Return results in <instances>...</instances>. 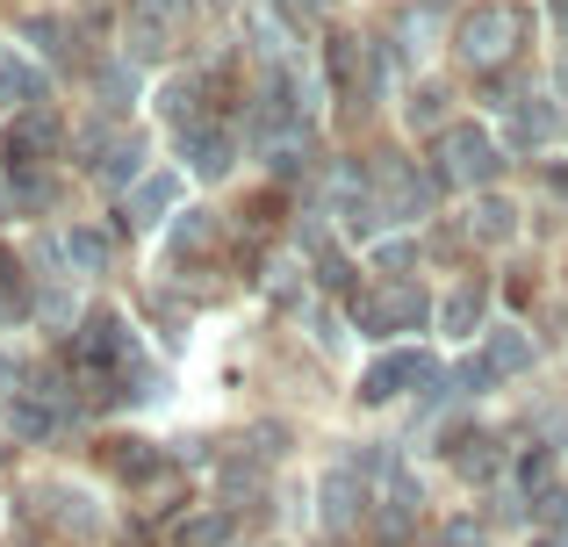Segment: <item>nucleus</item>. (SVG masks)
I'll return each mask as SVG.
<instances>
[{
  "label": "nucleus",
  "instance_id": "obj_2",
  "mask_svg": "<svg viewBox=\"0 0 568 547\" xmlns=\"http://www.w3.org/2000/svg\"><path fill=\"white\" fill-rule=\"evenodd\" d=\"M454 152H460V181H489V173H497L489 166V138H475V130H460Z\"/></svg>",
  "mask_w": 568,
  "mask_h": 547
},
{
  "label": "nucleus",
  "instance_id": "obj_8",
  "mask_svg": "<svg viewBox=\"0 0 568 547\" xmlns=\"http://www.w3.org/2000/svg\"><path fill=\"white\" fill-rule=\"evenodd\" d=\"M475 317H483V295H454V303H446V324H454V338L468 332Z\"/></svg>",
  "mask_w": 568,
  "mask_h": 547
},
{
  "label": "nucleus",
  "instance_id": "obj_7",
  "mask_svg": "<svg viewBox=\"0 0 568 547\" xmlns=\"http://www.w3.org/2000/svg\"><path fill=\"white\" fill-rule=\"evenodd\" d=\"M72 260H80V267H87V274H94V267H101V260H109V245H101V239H94V231H72Z\"/></svg>",
  "mask_w": 568,
  "mask_h": 547
},
{
  "label": "nucleus",
  "instance_id": "obj_3",
  "mask_svg": "<svg viewBox=\"0 0 568 547\" xmlns=\"http://www.w3.org/2000/svg\"><path fill=\"white\" fill-rule=\"evenodd\" d=\"M489 367H504V375H518V367H532V346L518 332H497L489 338Z\"/></svg>",
  "mask_w": 568,
  "mask_h": 547
},
{
  "label": "nucleus",
  "instance_id": "obj_4",
  "mask_svg": "<svg viewBox=\"0 0 568 547\" xmlns=\"http://www.w3.org/2000/svg\"><path fill=\"white\" fill-rule=\"evenodd\" d=\"M173 195H181V188H173V181H152V188H144V195H138V224H166V210H173Z\"/></svg>",
  "mask_w": 568,
  "mask_h": 547
},
{
  "label": "nucleus",
  "instance_id": "obj_6",
  "mask_svg": "<svg viewBox=\"0 0 568 547\" xmlns=\"http://www.w3.org/2000/svg\"><path fill=\"white\" fill-rule=\"evenodd\" d=\"M223 540V519H216V511H209V519H187L181 526V547H216Z\"/></svg>",
  "mask_w": 568,
  "mask_h": 547
},
{
  "label": "nucleus",
  "instance_id": "obj_1",
  "mask_svg": "<svg viewBox=\"0 0 568 547\" xmlns=\"http://www.w3.org/2000/svg\"><path fill=\"white\" fill-rule=\"evenodd\" d=\"M353 511H361V483H353V476L324 483V526H346Z\"/></svg>",
  "mask_w": 568,
  "mask_h": 547
},
{
  "label": "nucleus",
  "instance_id": "obj_5",
  "mask_svg": "<svg viewBox=\"0 0 568 547\" xmlns=\"http://www.w3.org/2000/svg\"><path fill=\"white\" fill-rule=\"evenodd\" d=\"M489 468H497V454H489V439H468V447H460V476H475V483H483Z\"/></svg>",
  "mask_w": 568,
  "mask_h": 547
}]
</instances>
